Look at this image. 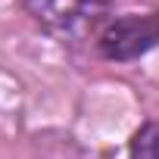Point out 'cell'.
Here are the masks:
<instances>
[{
    "mask_svg": "<svg viewBox=\"0 0 159 159\" xmlns=\"http://www.w3.org/2000/svg\"><path fill=\"white\" fill-rule=\"evenodd\" d=\"M131 156L134 159H159V122L143 125L131 137Z\"/></svg>",
    "mask_w": 159,
    "mask_h": 159,
    "instance_id": "3957f363",
    "label": "cell"
},
{
    "mask_svg": "<svg viewBox=\"0 0 159 159\" xmlns=\"http://www.w3.org/2000/svg\"><path fill=\"white\" fill-rule=\"evenodd\" d=\"M28 16L62 38H81L94 31L109 13V0H22Z\"/></svg>",
    "mask_w": 159,
    "mask_h": 159,
    "instance_id": "6da1fadb",
    "label": "cell"
},
{
    "mask_svg": "<svg viewBox=\"0 0 159 159\" xmlns=\"http://www.w3.org/2000/svg\"><path fill=\"white\" fill-rule=\"evenodd\" d=\"M100 53L116 62H128L143 56L147 50L159 47V13L147 16H122L109 22L100 34Z\"/></svg>",
    "mask_w": 159,
    "mask_h": 159,
    "instance_id": "7a4b0ae2",
    "label": "cell"
}]
</instances>
